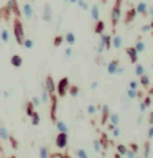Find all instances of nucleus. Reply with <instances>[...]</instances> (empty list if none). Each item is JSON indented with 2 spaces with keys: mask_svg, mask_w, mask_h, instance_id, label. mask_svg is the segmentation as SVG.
Masks as SVG:
<instances>
[{
  "mask_svg": "<svg viewBox=\"0 0 153 158\" xmlns=\"http://www.w3.org/2000/svg\"><path fill=\"white\" fill-rule=\"evenodd\" d=\"M13 35H15L17 43L22 44L23 40H25V31H23V25H22V22H20L18 17H15V20H13Z\"/></svg>",
  "mask_w": 153,
  "mask_h": 158,
  "instance_id": "obj_1",
  "label": "nucleus"
},
{
  "mask_svg": "<svg viewBox=\"0 0 153 158\" xmlns=\"http://www.w3.org/2000/svg\"><path fill=\"white\" fill-rule=\"evenodd\" d=\"M122 17V0H115V3H114V8L110 12V20H112V27L115 28L118 20Z\"/></svg>",
  "mask_w": 153,
  "mask_h": 158,
  "instance_id": "obj_2",
  "label": "nucleus"
},
{
  "mask_svg": "<svg viewBox=\"0 0 153 158\" xmlns=\"http://www.w3.org/2000/svg\"><path fill=\"white\" fill-rule=\"evenodd\" d=\"M68 89H69V77H63V79H59L58 87H56L58 96H59V97H64V96L68 94Z\"/></svg>",
  "mask_w": 153,
  "mask_h": 158,
  "instance_id": "obj_3",
  "label": "nucleus"
},
{
  "mask_svg": "<svg viewBox=\"0 0 153 158\" xmlns=\"http://www.w3.org/2000/svg\"><path fill=\"white\" fill-rule=\"evenodd\" d=\"M49 102H51V110H49V114H51V120L54 123V120H56V110H58V96H56V92L49 94Z\"/></svg>",
  "mask_w": 153,
  "mask_h": 158,
  "instance_id": "obj_4",
  "label": "nucleus"
},
{
  "mask_svg": "<svg viewBox=\"0 0 153 158\" xmlns=\"http://www.w3.org/2000/svg\"><path fill=\"white\" fill-rule=\"evenodd\" d=\"M68 133L66 132H59L56 135V147L58 148H66L68 147Z\"/></svg>",
  "mask_w": 153,
  "mask_h": 158,
  "instance_id": "obj_5",
  "label": "nucleus"
},
{
  "mask_svg": "<svg viewBox=\"0 0 153 158\" xmlns=\"http://www.w3.org/2000/svg\"><path fill=\"white\" fill-rule=\"evenodd\" d=\"M41 18L44 20L46 23H49L53 20V7L49 3H44V7H43V15H41Z\"/></svg>",
  "mask_w": 153,
  "mask_h": 158,
  "instance_id": "obj_6",
  "label": "nucleus"
},
{
  "mask_svg": "<svg viewBox=\"0 0 153 158\" xmlns=\"http://www.w3.org/2000/svg\"><path fill=\"white\" fill-rule=\"evenodd\" d=\"M7 7L13 12L15 17H18V18L22 17V8L18 7V0H8V2H7Z\"/></svg>",
  "mask_w": 153,
  "mask_h": 158,
  "instance_id": "obj_7",
  "label": "nucleus"
},
{
  "mask_svg": "<svg viewBox=\"0 0 153 158\" xmlns=\"http://www.w3.org/2000/svg\"><path fill=\"white\" fill-rule=\"evenodd\" d=\"M101 44H104V48L109 51V49L112 48V36H110V35L101 33Z\"/></svg>",
  "mask_w": 153,
  "mask_h": 158,
  "instance_id": "obj_8",
  "label": "nucleus"
},
{
  "mask_svg": "<svg viewBox=\"0 0 153 158\" xmlns=\"http://www.w3.org/2000/svg\"><path fill=\"white\" fill-rule=\"evenodd\" d=\"M22 15H25L28 20H31V18L35 17V8H33L30 3H25L23 7H22Z\"/></svg>",
  "mask_w": 153,
  "mask_h": 158,
  "instance_id": "obj_9",
  "label": "nucleus"
},
{
  "mask_svg": "<svg viewBox=\"0 0 153 158\" xmlns=\"http://www.w3.org/2000/svg\"><path fill=\"white\" fill-rule=\"evenodd\" d=\"M44 87L48 89V92L49 94H54L56 92V86H54V79L51 76H46V79H44V84H43Z\"/></svg>",
  "mask_w": 153,
  "mask_h": 158,
  "instance_id": "obj_10",
  "label": "nucleus"
},
{
  "mask_svg": "<svg viewBox=\"0 0 153 158\" xmlns=\"http://www.w3.org/2000/svg\"><path fill=\"white\" fill-rule=\"evenodd\" d=\"M137 10L135 8H128V12H127V15H125V20H123V23L125 25H130L133 20H135V17H137Z\"/></svg>",
  "mask_w": 153,
  "mask_h": 158,
  "instance_id": "obj_11",
  "label": "nucleus"
},
{
  "mask_svg": "<svg viewBox=\"0 0 153 158\" xmlns=\"http://www.w3.org/2000/svg\"><path fill=\"white\" fill-rule=\"evenodd\" d=\"M117 68H118V61H117V59H112V61L107 64V73L110 74V76H114L115 71H117Z\"/></svg>",
  "mask_w": 153,
  "mask_h": 158,
  "instance_id": "obj_12",
  "label": "nucleus"
},
{
  "mask_svg": "<svg viewBox=\"0 0 153 158\" xmlns=\"http://www.w3.org/2000/svg\"><path fill=\"white\" fill-rule=\"evenodd\" d=\"M127 54H128V58H130V61L133 64L138 63V53H137L135 48H127Z\"/></svg>",
  "mask_w": 153,
  "mask_h": 158,
  "instance_id": "obj_13",
  "label": "nucleus"
},
{
  "mask_svg": "<svg viewBox=\"0 0 153 158\" xmlns=\"http://www.w3.org/2000/svg\"><path fill=\"white\" fill-rule=\"evenodd\" d=\"M99 109L102 110V118H101V123H107V122H109V115H110V114H109V106H101Z\"/></svg>",
  "mask_w": 153,
  "mask_h": 158,
  "instance_id": "obj_14",
  "label": "nucleus"
},
{
  "mask_svg": "<svg viewBox=\"0 0 153 158\" xmlns=\"http://www.w3.org/2000/svg\"><path fill=\"white\" fill-rule=\"evenodd\" d=\"M10 15H12V10H10L7 5H5L3 8H0V18H3L5 22H7V20H10Z\"/></svg>",
  "mask_w": 153,
  "mask_h": 158,
  "instance_id": "obj_15",
  "label": "nucleus"
},
{
  "mask_svg": "<svg viewBox=\"0 0 153 158\" xmlns=\"http://www.w3.org/2000/svg\"><path fill=\"white\" fill-rule=\"evenodd\" d=\"M64 41H66L69 46H72V44L76 43V35H74L72 31H68L66 35H64Z\"/></svg>",
  "mask_w": 153,
  "mask_h": 158,
  "instance_id": "obj_16",
  "label": "nucleus"
},
{
  "mask_svg": "<svg viewBox=\"0 0 153 158\" xmlns=\"http://www.w3.org/2000/svg\"><path fill=\"white\" fill-rule=\"evenodd\" d=\"M135 10H137V13L138 15H147V12H148V5L145 3V2H140L135 7Z\"/></svg>",
  "mask_w": 153,
  "mask_h": 158,
  "instance_id": "obj_17",
  "label": "nucleus"
},
{
  "mask_svg": "<svg viewBox=\"0 0 153 158\" xmlns=\"http://www.w3.org/2000/svg\"><path fill=\"white\" fill-rule=\"evenodd\" d=\"M10 63H12V66H13V68H20V66L23 64V59L20 58L18 54H13V56L10 58Z\"/></svg>",
  "mask_w": 153,
  "mask_h": 158,
  "instance_id": "obj_18",
  "label": "nucleus"
},
{
  "mask_svg": "<svg viewBox=\"0 0 153 158\" xmlns=\"http://www.w3.org/2000/svg\"><path fill=\"white\" fill-rule=\"evenodd\" d=\"M104 30H105V23L102 22V20H96V27H94V31H96L97 35L104 33Z\"/></svg>",
  "mask_w": 153,
  "mask_h": 158,
  "instance_id": "obj_19",
  "label": "nucleus"
},
{
  "mask_svg": "<svg viewBox=\"0 0 153 158\" xmlns=\"http://www.w3.org/2000/svg\"><path fill=\"white\" fill-rule=\"evenodd\" d=\"M150 104H151V96H147L145 99H143V102L140 104V107H138V109H140V112H145L147 109L150 107Z\"/></svg>",
  "mask_w": 153,
  "mask_h": 158,
  "instance_id": "obj_20",
  "label": "nucleus"
},
{
  "mask_svg": "<svg viewBox=\"0 0 153 158\" xmlns=\"http://www.w3.org/2000/svg\"><path fill=\"white\" fill-rule=\"evenodd\" d=\"M54 125H56V128H58V132H69V128H68V125L64 123L63 120H54Z\"/></svg>",
  "mask_w": 153,
  "mask_h": 158,
  "instance_id": "obj_21",
  "label": "nucleus"
},
{
  "mask_svg": "<svg viewBox=\"0 0 153 158\" xmlns=\"http://www.w3.org/2000/svg\"><path fill=\"white\" fill-rule=\"evenodd\" d=\"M99 15H101V12H99V5H92L91 7V18L92 20H99Z\"/></svg>",
  "mask_w": 153,
  "mask_h": 158,
  "instance_id": "obj_22",
  "label": "nucleus"
},
{
  "mask_svg": "<svg viewBox=\"0 0 153 158\" xmlns=\"http://www.w3.org/2000/svg\"><path fill=\"white\" fill-rule=\"evenodd\" d=\"M112 48H115V49H120L122 48V38L118 36H112Z\"/></svg>",
  "mask_w": 153,
  "mask_h": 158,
  "instance_id": "obj_23",
  "label": "nucleus"
},
{
  "mask_svg": "<svg viewBox=\"0 0 153 158\" xmlns=\"http://www.w3.org/2000/svg\"><path fill=\"white\" fill-rule=\"evenodd\" d=\"M0 138H2V140H5V142H8V138H10L8 130L2 125V123H0Z\"/></svg>",
  "mask_w": 153,
  "mask_h": 158,
  "instance_id": "obj_24",
  "label": "nucleus"
},
{
  "mask_svg": "<svg viewBox=\"0 0 153 158\" xmlns=\"http://www.w3.org/2000/svg\"><path fill=\"white\" fill-rule=\"evenodd\" d=\"M140 84H142L143 87H150V84H151V81H150V77H148V76H147L145 73H143L142 76H140Z\"/></svg>",
  "mask_w": 153,
  "mask_h": 158,
  "instance_id": "obj_25",
  "label": "nucleus"
},
{
  "mask_svg": "<svg viewBox=\"0 0 153 158\" xmlns=\"http://www.w3.org/2000/svg\"><path fill=\"white\" fill-rule=\"evenodd\" d=\"M39 99H41V102L44 104V106L49 102V92H48V89L44 86H43V92H41V97H39Z\"/></svg>",
  "mask_w": 153,
  "mask_h": 158,
  "instance_id": "obj_26",
  "label": "nucleus"
},
{
  "mask_svg": "<svg viewBox=\"0 0 153 158\" xmlns=\"http://www.w3.org/2000/svg\"><path fill=\"white\" fill-rule=\"evenodd\" d=\"M68 92L71 94L72 97H77V96H79V87H77V86H71V84H69V89H68Z\"/></svg>",
  "mask_w": 153,
  "mask_h": 158,
  "instance_id": "obj_27",
  "label": "nucleus"
},
{
  "mask_svg": "<svg viewBox=\"0 0 153 158\" xmlns=\"http://www.w3.org/2000/svg\"><path fill=\"white\" fill-rule=\"evenodd\" d=\"M33 112H35V106L31 104V101H30V102H27V107H25V114H27V115L30 117Z\"/></svg>",
  "mask_w": 153,
  "mask_h": 158,
  "instance_id": "obj_28",
  "label": "nucleus"
},
{
  "mask_svg": "<svg viewBox=\"0 0 153 158\" xmlns=\"http://www.w3.org/2000/svg\"><path fill=\"white\" fill-rule=\"evenodd\" d=\"M109 118H110V123H112V125H118V122H120L118 114H110V115H109Z\"/></svg>",
  "mask_w": 153,
  "mask_h": 158,
  "instance_id": "obj_29",
  "label": "nucleus"
},
{
  "mask_svg": "<svg viewBox=\"0 0 153 158\" xmlns=\"http://www.w3.org/2000/svg\"><path fill=\"white\" fill-rule=\"evenodd\" d=\"M0 38H2V41L3 43H7L8 40H10V33H8V30H2V31H0Z\"/></svg>",
  "mask_w": 153,
  "mask_h": 158,
  "instance_id": "obj_30",
  "label": "nucleus"
},
{
  "mask_svg": "<svg viewBox=\"0 0 153 158\" xmlns=\"http://www.w3.org/2000/svg\"><path fill=\"white\" fill-rule=\"evenodd\" d=\"M30 118H31V125H35V127L39 125V115H38L36 112H33L31 115H30Z\"/></svg>",
  "mask_w": 153,
  "mask_h": 158,
  "instance_id": "obj_31",
  "label": "nucleus"
},
{
  "mask_svg": "<svg viewBox=\"0 0 153 158\" xmlns=\"http://www.w3.org/2000/svg\"><path fill=\"white\" fill-rule=\"evenodd\" d=\"M150 150H151V143H150V142H147V143H145V147H143V156H145V158L150 156Z\"/></svg>",
  "mask_w": 153,
  "mask_h": 158,
  "instance_id": "obj_32",
  "label": "nucleus"
},
{
  "mask_svg": "<svg viewBox=\"0 0 153 158\" xmlns=\"http://www.w3.org/2000/svg\"><path fill=\"white\" fill-rule=\"evenodd\" d=\"M143 73H145V68H143L142 64H138V63H135V74H137L138 77H140V76H142Z\"/></svg>",
  "mask_w": 153,
  "mask_h": 158,
  "instance_id": "obj_33",
  "label": "nucleus"
},
{
  "mask_svg": "<svg viewBox=\"0 0 153 158\" xmlns=\"http://www.w3.org/2000/svg\"><path fill=\"white\" fill-rule=\"evenodd\" d=\"M22 46H25L27 49H31V48L35 46V43H33V40H27V38H25L23 43H22Z\"/></svg>",
  "mask_w": 153,
  "mask_h": 158,
  "instance_id": "obj_34",
  "label": "nucleus"
},
{
  "mask_svg": "<svg viewBox=\"0 0 153 158\" xmlns=\"http://www.w3.org/2000/svg\"><path fill=\"white\" fill-rule=\"evenodd\" d=\"M138 96V91H137V89H130V87H128V91H127V97L128 99H135Z\"/></svg>",
  "mask_w": 153,
  "mask_h": 158,
  "instance_id": "obj_35",
  "label": "nucleus"
},
{
  "mask_svg": "<svg viewBox=\"0 0 153 158\" xmlns=\"http://www.w3.org/2000/svg\"><path fill=\"white\" fill-rule=\"evenodd\" d=\"M133 48L137 49V53H143V51H145V43H143V41H137V44Z\"/></svg>",
  "mask_w": 153,
  "mask_h": 158,
  "instance_id": "obj_36",
  "label": "nucleus"
},
{
  "mask_svg": "<svg viewBox=\"0 0 153 158\" xmlns=\"http://www.w3.org/2000/svg\"><path fill=\"white\" fill-rule=\"evenodd\" d=\"M49 156V150L46 147H41L39 148V158H48Z\"/></svg>",
  "mask_w": 153,
  "mask_h": 158,
  "instance_id": "obj_37",
  "label": "nucleus"
},
{
  "mask_svg": "<svg viewBox=\"0 0 153 158\" xmlns=\"http://www.w3.org/2000/svg\"><path fill=\"white\" fill-rule=\"evenodd\" d=\"M63 41H64V36H59V35H58V36H54V41H53V44H54L56 48H59V46L63 44Z\"/></svg>",
  "mask_w": 153,
  "mask_h": 158,
  "instance_id": "obj_38",
  "label": "nucleus"
},
{
  "mask_svg": "<svg viewBox=\"0 0 153 158\" xmlns=\"http://www.w3.org/2000/svg\"><path fill=\"white\" fill-rule=\"evenodd\" d=\"M92 145H94V150H96L97 153H99V152L102 150V147H101L102 143H101V140H94V142H92Z\"/></svg>",
  "mask_w": 153,
  "mask_h": 158,
  "instance_id": "obj_39",
  "label": "nucleus"
},
{
  "mask_svg": "<svg viewBox=\"0 0 153 158\" xmlns=\"http://www.w3.org/2000/svg\"><path fill=\"white\" fill-rule=\"evenodd\" d=\"M76 3L79 5V8H82V10H87L89 8V5L86 3V0H76Z\"/></svg>",
  "mask_w": 153,
  "mask_h": 158,
  "instance_id": "obj_40",
  "label": "nucleus"
},
{
  "mask_svg": "<svg viewBox=\"0 0 153 158\" xmlns=\"http://www.w3.org/2000/svg\"><path fill=\"white\" fill-rule=\"evenodd\" d=\"M76 155H77L79 158H87V152L82 150V148H79V150H76Z\"/></svg>",
  "mask_w": 153,
  "mask_h": 158,
  "instance_id": "obj_41",
  "label": "nucleus"
},
{
  "mask_svg": "<svg viewBox=\"0 0 153 158\" xmlns=\"http://www.w3.org/2000/svg\"><path fill=\"white\" fill-rule=\"evenodd\" d=\"M8 142H10V145H12V148H13V150H17V148H18V142L15 140V138H13L12 135H10V138H8Z\"/></svg>",
  "mask_w": 153,
  "mask_h": 158,
  "instance_id": "obj_42",
  "label": "nucleus"
},
{
  "mask_svg": "<svg viewBox=\"0 0 153 158\" xmlns=\"http://www.w3.org/2000/svg\"><path fill=\"white\" fill-rule=\"evenodd\" d=\"M110 130H112V137H118V135H120V128H118L117 125H114Z\"/></svg>",
  "mask_w": 153,
  "mask_h": 158,
  "instance_id": "obj_43",
  "label": "nucleus"
},
{
  "mask_svg": "<svg viewBox=\"0 0 153 158\" xmlns=\"http://www.w3.org/2000/svg\"><path fill=\"white\" fill-rule=\"evenodd\" d=\"M117 152H118V155H125L127 147L125 145H117Z\"/></svg>",
  "mask_w": 153,
  "mask_h": 158,
  "instance_id": "obj_44",
  "label": "nucleus"
},
{
  "mask_svg": "<svg viewBox=\"0 0 153 158\" xmlns=\"http://www.w3.org/2000/svg\"><path fill=\"white\" fill-rule=\"evenodd\" d=\"M72 53H74V51H72V46H69V48L66 49V51H64V58H66V59H69V58L72 56Z\"/></svg>",
  "mask_w": 153,
  "mask_h": 158,
  "instance_id": "obj_45",
  "label": "nucleus"
},
{
  "mask_svg": "<svg viewBox=\"0 0 153 158\" xmlns=\"http://www.w3.org/2000/svg\"><path fill=\"white\" fill-rule=\"evenodd\" d=\"M96 112H97V107L96 106H87V114H89V115H94Z\"/></svg>",
  "mask_w": 153,
  "mask_h": 158,
  "instance_id": "obj_46",
  "label": "nucleus"
},
{
  "mask_svg": "<svg viewBox=\"0 0 153 158\" xmlns=\"http://www.w3.org/2000/svg\"><path fill=\"white\" fill-rule=\"evenodd\" d=\"M31 104H33L35 107L41 106V99H39V97H31Z\"/></svg>",
  "mask_w": 153,
  "mask_h": 158,
  "instance_id": "obj_47",
  "label": "nucleus"
},
{
  "mask_svg": "<svg viewBox=\"0 0 153 158\" xmlns=\"http://www.w3.org/2000/svg\"><path fill=\"white\" fill-rule=\"evenodd\" d=\"M125 156H127V158H135L137 153L133 152V150H127V152H125Z\"/></svg>",
  "mask_w": 153,
  "mask_h": 158,
  "instance_id": "obj_48",
  "label": "nucleus"
},
{
  "mask_svg": "<svg viewBox=\"0 0 153 158\" xmlns=\"http://www.w3.org/2000/svg\"><path fill=\"white\" fill-rule=\"evenodd\" d=\"M140 30H142L143 33H147V31H150V30H151V27H150V25H143V27H142Z\"/></svg>",
  "mask_w": 153,
  "mask_h": 158,
  "instance_id": "obj_49",
  "label": "nucleus"
},
{
  "mask_svg": "<svg viewBox=\"0 0 153 158\" xmlns=\"http://www.w3.org/2000/svg\"><path fill=\"white\" fill-rule=\"evenodd\" d=\"M123 73H125V68H123V66H118L117 71H115V74H123Z\"/></svg>",
  "mask_w": 153,
  "mask_h": 158,
  "instance_id": "obj_50",
  "label": "nucleus"
},
{
  "mask_svg": "<svg viewBox=\"0 0 153 158\" xmlns=\"http://www.w3.org/2000/svg\"><path fill=\"white\" fill-rule=\"evenodd\" d=\"M128 87H130V89H137L138 87V82L137 81H130V86H128Z\"/></svg>",
  "mask_w": 153,
  "mask_h": 158,
  "instance_id": "obj_51",
  "label": "nucleus"
},
{
  "mask_svg": "<svg viewBox=\"0 0 153 158\" xmlns=\"http://www.w3.org/2000/svg\"><path fill=\"white\" fill-rule=\"evenodd\" d=\"M130 148H132V150L135 152V153L138 152V145H137V143H130Z\"/></svg>",
  "mask_w": 153,
  "mask_h": 158,
  "instance_id": "obj_52",
  "label": "nucleus"
},
{
  "mask_svg": "<svg viewBox=\"0 0 153 158\" xmlns=\"http://www.w3.org/2000/svg\"><path fill=\"white\" fill-rule=\"evenodd\" d=\"M148 138H150V140L153 138V125L150 127V130H148Z\"/></svg>",
  "mask_w": 153,
  "mask_h": 158,
  "instance_id": "obj_53",
  "label": "nucleus"
},
{
  "mask_svg": "<svg viewBox=\"0 0 153 158\" xmlns=\"http://www.w3.org/2000/svg\"><path fill=\"white\" fill-rule=\"evenodd\" d=\"M148 122H150V125H153V112H150V118H148Z\"/></svg>",
  "mask_w": 153,
  "mask_h": 158,
  "instance_id": "obj_54",
  "label": "nucleus"
},
{
  "mask_svg": "<svg viewBox=\"0 0 153 158\" xmlns=\"http://www.w3.org/2000/svg\"><path fill=\"white\" fill-rule=\"evenodd\" d=\"M91 89H97V82H96V81H94V82L91 84Z\"/></svg>",
  "mask_w": 153,
  "mask_h": 158,
  "instance_id": "obj_55",
  "label": "nucleus"
},
{
  "mask_svg": "<svg viewBox=\"0 0 153 158\" xmlns=\"http://www.w3.org/2000/svg\"><path fill=\"white\" fill-rule=\"evenodd\" d=\"M3 97H5V99H8V97H10V92H8V91H5V92H3Z\"/></svg>",
  "mask_w": 153,
  "mask_h": 158,
  "instance_id": "obj_56",
  "label": "nucleus"
},
{
  "mask_svg": "<svg viewBox=\"0 0 153 158\" xmlns=\"http://www.w3.org/2000/svg\"><path fill=\"white\" fill-rule=\"evenodd\" d=\"M147 13H150V15H153V7H151V8H148V12H147Z\"/></svg>",
  "mask_w": 153,
  "mask_h": 158,
  "instance_id": "obj_57",
  "label": "nucleus"
},
{
  "mask_svg": "<svg viewBox=\"0 0 153 158\" xmlns=\"http://www.w3.org/2000/svg\"><path fill=\"white\" fill-rule=\"evenodd\" d=\"M150 96H153V87L150 89Z\"/></svg>",
  "mask_w": 153,
  "mask_h": 158,
  "instance_id": "obj_58",
  "label": "nucleus"
},
{
  "mask_svg": "<svg viewBox=\"0 0 153 158\" xmlns=\"http://www.w3.org/2000/svg\"><path fill=\"white\" fill-rule=\"evenodd\" d=\"M68 2H71V3H74V2H76V0H68Z\"/></svg>",
  "mask_w": 153,
  "mask_h": 158,
  "instance_id": "obj_59",
  "label": "nucleus"
},
{
  "mask_svg": "<svg viewBox=\"0 0 153 158\" xmlns=\"http://www.w3.org/2000/svg\"><path fill=\"white\" fill-rule=\"evenodd\" d=\"M150 27H151V30H153V20H151V25H150Z\"/></svg>",
  "mask_w": 153,
  "mask_h": 158,
  "instance_id": "obj_60",
  "label": "nucleus"
}]
</instances>
